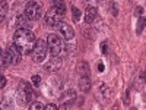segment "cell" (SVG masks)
Listing matches in <instances>:
<instances>
[{"mask_svg":"<svg viewBox=\"0 0 146 110\" xmlns=\"http://www.w3.org/2000/svg\"><path fill=\"white\" fill-rule=\"evenodd\" d=\"M145 27H146V19H145L143 16H140V18H139V21H137V27H136V34H137V35H140Z\"/></svg>","mask_w":146,"mask_h":110,"instance_id":"obj_14","label":"cell"},{"mask_svg":"<svg viewBox=\"0 0 146 110\" xmlns=\"http://www.w3.org/2000/svg\"><path fill=\"white\" fill-rule=\"evenodd\" d=\"M78 68H79V72L82 73V75H88V73H89V66H88L86 62H82Z\"/></svg>","mask_w":146,"mask_h":110,"instance_id":"obj_17","label":"cell"},{"mask_svg":"<svg viewBox=\"0 0 146 110\" xmlns=\"http://www.w3.org/2000/svg\"><path fill=\"white\" fill-rule=\"evenodd\" d=\"M53 7H56L57 10H60L62 13L66 12V3L64 0H53Z\"/></svg>","mask_w":146,"mask_h":110,"instance_id":"obj_13","label":"cell"},{"mask_svg":"<svg viewBox=\"0 0 146 110\" xmlns=\"http://www.w3.org/2000/svg\"><path fill=\"white\" fill-rule=\"evenodd\" d=\"M72 16H73V21L75 22H79L80 21V10L76 7V6H72Z\"/></svg>","mask_w":146,"mask_h":110,"instance_id":"obj_15","label":"cell"},{"mask_svg":"<svg viewBox=\"0 0 146 110\" xmlns=\"http://www.w3.org/2000/svg\"><path fill=\"white\" fill-rule=\"evenodd\" d=\"M23 15L28 18V21H38L42 16V5L35 2V0H31V2L27 3Z\"/></svg>","mask_w":146,"mask_h":110,"instance_id":"obj_3","label":"cell"},{"mask_svg":"<svg viewBox=\"0 0 146 110\" xmlns=\"http://www.w3.org/2000/svg\"><path fill=\"white\" fill-rule=\"evenodd\" d=\"M45 109H47V110H57L58 107H57L56 104H48V106H47Z\"/></svg>","mask_w":146,"mask_h":110,"instance_id":"obj_23","label":"cell"},{"mask_svg":"<svg viewBox=\"0 0 146 110\" xmlns=\"http://www.w3.org/2000/svg\"><path fill=\"white\" fill-rule=\"evenodd\" d=\"M15 23H16V27L18 30L19 28H28V18L25 15H18L16 19H15ZM29 30V28H28Z\"/></svg>","mask_w":146,"mask_h":110,"instance_id":"obj_12","label":"cell"},{"mask_svg":"<svg viewBox=\"0 0 146 110\" xmlns=\"http://www.w3.org/2000/svg\"><path fill=\"white\" fill-rule=\"evenodd\" d=\"M48 52L51 53V56H60L64 50V41L62 37H58L56 34H50L48 35Z\"/></svg>","mask_w":146,"mask_h":110,"instance_id":"obj_4","label":"cell"},{"mask_svg":"<svg viewBox=\"0 0 146 110\" xmlns=\"http://www.w3.org/2000/svg\"><path fill=\"white\" fill-rule=\"evenodd\" d=\"M104 69H105L104 63H100V65H98V70H100V72H104Z\"/></svg>","mask_w":146,"mask_h":110,"instance_id":"obj_26","label":"cell"},{"mask_svg":"<svg viewBox=\"0 0 146 110\" xmlns=\"http://www.w3.org/2000/svg\"><path fill=\"white\" fill-rule=\"evenodd\" d=\"M96 7H88L86 9V12H85V21H86V23H92L94 22V19L96 18Z\"/></svg>","mask_w":146,"mask_h":110,"instance_id":"obj_10","label":"cell"},{"mask_svg":"<svg viewBox=\"0 0 146 110\" xmlns=\"http://www.w3.org/2000/svg\"><path fill=\"white\" fill-rule=\"evenodd\" d=\"M101 52H102L104 54L108 53V44H107V41H104V43L101 44Z\"/></svg>","mask_w":146,"mask_h":110,"instance_id":"obj_21","label":"cell"},{"mask_svg":"<svg viewBox=\"0 0 146 110\" xmlns=\"http://www.w3.org/2000/svg\"><path fill=\"white\" fill-rule=\"evenodd\" d=\"M32 97H34V93H32L31 85L25 81H22L19 84V87H18V100H19V103L27 104L32 100Z\"/></svg>","mask_w":146,"mask_h":110,"instance_id":"obj_5","label":"cell"},{"mask_svg":"<svg viewBox=\"0 0 146 110\" xmlns=\"http://www.w3.org/2000/svg\"><path fill=\"white\" fill-rule=\"evenodd\" d=\"M0 13H2V21H5V16L7 13V3L5 2V0L0 2Z\"/></svg>","mask_w":146,"mask_h":110,"instance_id":"obj_16","label":"cell"},{"mask_svg":"<svg viewBox=\"0 0 146 110\" xmlns=\"http://www.w3.org/2000/svg\"><path fill=\"white\" fill-rule=\"evenodd\" d=\"M47 50H48V43L44 40H36L35 47H34V52H32V57L36 63H41L42 60L47 56Z\"/></svg>","mask_w":146,"mask_h":110,"instance_id":"obj_7","label":"cell"},{"mask_svg":"<svg viewBox=\"0 0 146 110\" xmlns=\"http://www.w3.org/2000/svg\"><path fill=\"white\" fill-rule=\"evenodd\" d=\"M63 15L60 10H57L56 7H51L50 10L47 12V13L44 15V21L48 27H51V28H57L60 23H62V19H63Z\"/></svg>","mask_w":146,"mask_h":110,"instance_id":"obj_6","label":"cell"},{"mask_svg":"<svg viewBox=\"0 0 146 110\" xmlns=\"http://www.w3.org/2000/svg\"><path fill=\"white\" fill-rule=\"evenodd\" d=\"M45 70L47 72H57L60 68H62V59L58 56H51V59L45 63Z\"/></svg>","mask_w":146,"mask_h":110,"instance_id":"obj_8","label":"cell"},{"mask_svg":"<svg viewBox=\"0 0 146 110\" xmlns=\"http://www.w3.org/2000/svg\"><path fill=\"white\" fill-rule=\"evenodd\" d=\"M100 90L102 91V94H104L105 99H108V97L111 95V91H110V90L107 88V85H105V84H101V85H100Z\"/></svg>","mask_w":146,"mask_h":110,"instance_id":"obj_18","label":"cell"},{"mask_svg":"<svg viewBox=\"0 0 146 110\" xmlns=\"http://www.w3.org/2000/svg\"><path fill=\"white\" fill-rule=\"evenodd\" d=\"M58 31H60V34H62V37H64V40H67V41L73 40V37H75V31H73V28L70 25H67L66 22L60 23V25H58Z\"/></svg>","mask_w":146,"mask_h":110,"instance_id":"obj_9","label":"cell"},{"mask_svg":"<svg viewBox=\"0 0 146 110\" xmlns=\"http://www.w3.org/2000/svg\"><path fill=\"white\" fill-rule=\"evenodd\" d=\"M5 85H6V78L2 76V84H0V88H5Z\"/></svg>","mask_w":146,"mask_h":110,"instance_id":"obj_24","label":"cell"},{"mask_svg":"<svg viewBox=\"0 0 146 110\" xmlns=\"http://www.w3.org/2000/svg\"><path fill=\"white\" fill-rule=\"evenodd\" d=\"M32 84L34 85H40L41 84V76L40 75H34L32 76Z\"/></svg>","mask_w":146,"mask_h":110,"instance_id":"obj_20","label":"cell"},{"mask_svg":"<svg viewBox=\"0 0 146 110\" xmlns=\"http://www.w3.org/2000/svg\"><path fill=\"white\" fill-rule=\"evenodd\" d=\"M13 43L21 48L22 54H29L34 52L36 40L32 31H29L28 28H19L13 34Z\"/></svg>","mask_w":146,"mask_h":110,"instance_id":"obj_1","label":"cell"},{"mask_svg":"<svg viewBox=\"0 0 146 110\" xmlns=\"http://www.w3.org/2000/svg\"><path fill=\"white\" fill-rule=\"evenodd\" d=\"M142 12H143V9H142V7H136V10H135V15L140 18V15H142Z\"/></svg>","mask_w":146,"mask_h":110,"instance_id":"obj_22","label":"cell"},{"mask_svg":"<svg viewBox=\"0 0 146 110\" xmlns=\"http://www.w3.org/2000/svg\"><path fill=\"white\" fill-rule=\"evenodd\" d=\"M22 59V52L16 44H12L6 48V52L2 54V63L5 65H18Z\"/></svg>","mask_w":146,"mask_h":110,"instance_id":"obj_2","label":"cell"},{"mask_svg":"<svg viewBox=\"0 0 146 110\" xmlns=\"http://www.w3.org/2000/svg\"><path fill=\"white\" fill-rule=\"evenodd\" d=\"M79 88H80L82 93H88V91H89V88H91V81H89L88 75H83V76L80 78V81H79Z\"/></svg>","mask_w":146,"mask_h":110,"instance_id":"obj_11","label":"cell"},{"mask_svg":"<svg viewBox=\"0 0 146 110\" xmlns=\"http://www.w3.org/2000/svg\"><path fill=\"white\" fill-rule=\"evenodd\" d=\"M29 109H31V110H41V109H45V107L42 106V103L35 101V103H31V104H29Z\"/></svg>","mask_w":146,"mask_h":110,"instance_id":"obj_19","label":"cell"},{"mask_svg":"<svg viewBox=\"0 0 146 110\" xmlns=\"http://www.w3.org/2000/svg\"><path fill=\"white\" fill-rule=\"evenodd\" d=\"M129 101H130V99H129V91H126V97H124V103H126V104H129Z\"/></svg>","mask_w":146,"mask_h":110,"instance_id":"obj_25","label":"cell"}]
</instances>
